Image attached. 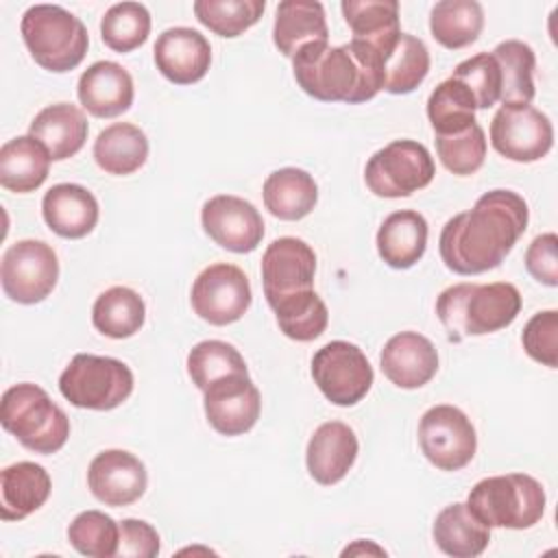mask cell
Returning a JSON list of instances; mask_svg holds the SVG:
<instances>
[{
    "label": "cell",
    "mask_w": 558,
    "mask_h": 558,
    "mask_svg": "<svg viewBox=\"0 0 558 558\" xmlns=\"http://www.w3.org/2000/svg\"><path fill=\"white\" fill-rule=\"evenodd\" d=\"M277 316L279 329L283 336L296 342H312L316 340L329 323V312L323 299L314 290H303L288 294L268 303Z\"/></svg>",
    "instance_id": "e575fe53"
},
{
    "label": "cell",
    "mask_w": 558,
    "mask_h": 558,
    "mask_svg": "<svg viewBox=\"0 0 558 558\" xmlns=\"http://www.w3.org/2000/svg\"><path fill=\"white\" fill-rule=\"evenodd\" d=\"M530 211L512 190L482 194L473 209L456 214L440 231L438 248L445 266L458 275L497 268L527 229Z\"/></svg>",
    "instance_id": "6da1fadb"
},
{
    "label": "cell",
    "mask_w": 558,
    "mask_h": 558,
    "mask_svg": "<svg viewBox=\"0 0 558 558\" xmlns=\"http://www.w3.org/2000/svg\"><path fill=\"white\" fill-rule=\"evenodd\" d=\"M150 35V13L142 2H118L100 20V37L107 48L124 54L140 48Z\"/></svg>",
    "instance_id": "74e56055"
},
{
    "label": "cell",
    "mask_w": 558,
    "mask_h": 558,
    "mask_svg": "<svg viewBox=\"0 0 558 558\" xmlns=\"http://www.w3.org/2000/svg\"><path fill=\"white\" fill-rule=\"evenodd\" d=\"M157 70L174 85L198 83L211 63V46L203 33L174 26L163 31L153 48Z\"/></svg>",
    "instance_id": "ac0fdd59"
},
{
    "label": "cell",
    "mask_w": 558,
    "mask_h": 558,
    "mask_svg": "<svg viewBox=\"0 0 558 558\" xmlns=\"http://www.w3.org/2000/svg\"><path fill=\"white\" fill-rule=\"evenodd\" d=\"M558 238L556 233H543L532 240L525 251L527 272L543 286H558Z\"/></svg>",
    "instance_id": "bcb514c9"
},
{
    "label": "cell",
    "mask_w": 558,
    "mask_h": 558,
    "mask_svg": "<svg viewBox=\"0 0 558 558\" xmlns=\"http://www.w3.org/2000/svg\"><path fill=\"white\" fill-rule=\"evenodd\" d=\"M451 78L460 81L475 100L477 109H488L499 100L501 74L493 54L480 52L456 65Z\"/></svg>",
    "instance_id": "7bdbcfd3"
},
{
    "label": "cell",
    "mask_w": 558,
    "mask_h": 558,
    "mask_svg": "<svg viewBox=\"0 0 558 558\" xmlns=\"http://www.w3.org/2000/svg\"><path fill=\"white\" fill-rule=\"evenodd\" d=\"M427 233L423 214L414 209L392 211L377 231V253L390 268H412L425 255Z\"/></svg>",
    "instance_id": "d4e9b609"
},
{
    "label": "cell",
    "mask_w": 558,
    "mask_h": 558,
    "mask_svg": "<svg viewBox=\"0 0 558 558\" xmlns=\"http://www.w3.org/2000/svg\"><path fill=\"white\" fill-rule=\"evenodd\" d=\"M48 471L35 462H15L0 473V519L22 521L50 497Z\"/></svg>",
    "instance_id": "cb8c5ba5"
},
{
    "label": "cell",
    "mask_w": 558,
    "mask_h": 558,
    "mask_svg": "<svg viewBox=\"0 0 558 558\" xmlns=\"http://www.w3.org/2000/svg\"><path fill=\"white\" fill-rule=\"evenodd\" d=\"M316 255L299 238H277L262 255V281L266 301L272 303L294 292L314 290Z\"/></svg>",
    "instance_id": "2e32d148"
},
{
    "label": "cell",
    "mask_w": 558,
    "mask_h": 558,
    "mask_svg": "<svg viewBox=\"0 0 558 558\" xmlns=\"http://www.w3.org/2000/svg\"><path fill=\"white\" fill-rule=\"evenodd\" d=\"M87 486L105 506H129L137 501L148 486L146 466L137 456L124 449H105L89 462Z\"/></svg>",
    "instance_id": "e0dca14e"
},
{
    "label": "cell",
    "mask_w": 558,
    "mask_h": 558,
    "mask_svg": "<svg viewBox=\"0 0 558 558\" xmlns=\"http://www.w3.org/2000/svg\"><path fill=\"white\" fill-rule=\"evenodd\" d=\"M355 458L357 438L342 421H329L316 427L305 451L307 471L323 486L338 484L351 471Z\"/></svg>",
    "instance_id": "ffe728a7"
},
{
    "label": "cell",
    "mask_w": 558,
    "mask_h": 558,
    "mask_svg": "<svg viewBox=\"0 0 558 558\" xmlns=\"http://www.w3.org/2000/svg\"><path fill=\"white\" fill-rule=\"evenodd\" d=\"M20 31L35 63L48 72H70L87 54L89 35L85 24L59 4L28 7Z\"/></svg>",
    "instance_id": "5b68a950"
},
{
    "label": "cell",
    "mask_w": 558,
    "mask_h": 558,
    "mask_svg": "<svg viewBox=\"0 0 558 558\" xmlns=\"http://www.w3.org/2000/svg\"><path fill=\"white\" fill-rule=\"evenodd\" d=\"M466 506L488 527L527 530L543 519L545 490L525 473L493 475L471 488Z\"/></svg>",
    "instance_id": "8992f818"
},
{
    "label": "cell",
    "mask_w": 558,
    "mask_h": 558,
    "mask_svg": "<svg viewBox=\"0 0 558 558\" xmlns=\"http://www.w3.org/2000/svg\"><path fill=\"white\" fill-rule=\"evenodd\" d=\"M148 157L146 133L129 122H116L102 129L94 142V159L107 174L124 177L137 172Z\"/></svg>",
    "instance_id": "4dcf8cb0"
},
{
    "label": "cell",
    "mask_w": 558,
    "mask_h": 558,
    "mask_svg": "<svg viewBox=\"0 0 558 558\" xmlns=\"http://www.w3.org/2000/svg\"><path fill=\"white\" fill-rule=\"evenodd\" d=\"M364 549H366V551H375V554H386L384 549H379V547H375V545H366V547H364V543L360 541V543H355L353 547H347V549L342 551V556H349V554H357V551H364Z\"/></svg>",
    "instance_id": "7dc6e473"
},
{
    "label": "cell",
    "mask_w": 558,
    "mask_h": 558,
    "mask_svg": "<svg viewBox=\"0 0 558 558\" xmlns=\"http://www.w3.org/2000/svg\"><path fill=\"white\" fill-rule=\"evenodd\" d=\"M490 144L510 161L532 163L551 150L554 126L532 105H501L490 122Z\"/></svg>",
    "instance_id": "7c38bea8"
},
{
    "label": "cell",
    "mask_w": 558,
    "mask_h": 558,
    "mask_svg": "<svg viewBox=\"0 0 558 558\" xmlns=\"http://www.w3.org/2000/svg\"><path fill=\"white\" fill-rule=\"evenodd\" d=\"M436 153L440 163L458 174L469 177L477 172L486 157V135L484 129L475 122L462 133L453 135H436Z\"/></svg>",
    "instance_id": "b9f144b4"
},
{
    "label": "cell",
    "mask_w": 558,
    "mask_h": 558,
    "mask_svg": "<svg viewBox=\"0 0 558 558\" xmlns=\"http://www.w3.org/2000/svg\"><path fill=\"white\" fill-rule=\"evenodd\" d=\"M299 87L323 102H366L384 89L379 54L360 41L307 44L292 57Z\"/></svg>",
    "instance_id": "7a4b0ae2"
},
{
    "label": "cell",
    "mask_w": 558,
    "mask_h": 558,
    "mask_svg": "<svg viewBox=\"0 0 558 558\" xmlns=\"http://www.w3.org/2000/svg\"><path fill=\"white\" fill-rule=\"evenodd\" d=\"M432 536L442 554L453 558H475L488 547L490 527L484 525L466 504H451L438 512Z\"/></svg>",
    "instance_id": "f1b7e54d"
},
{
    "label": "cell",
    "mask_w": 558,
    "mask_h": 558,
    "mask_svg": "<svg viewBox=\"0 0 558 558\" xmlns=\"http://www.w3.org/2000/svg\"><path fill=\"white\" fill-rule=\"evenodd\" d=\"M87 118L72 102H54L44 107L31 122L33 135L50 155L52 161H63L76 155L87 140Z\"/></svg>",
    "instance_id": "603a6c76"
},
{
    "label": "cell",
    "mask_w": 558,
    "mask_h": 558,
    "mask_svg": "<svg viewBox=\"0 0 558 558\" xmlns=\"http://www.w3.org/2000/svg\"><path fill=\"white\" fill-rule=\"evenodd\" d=\"M434 172V159L421 142L395 140L368 159L364 181L375 196L401 198L427 187Z\"/></svg>",
    "instance_id": "ba28073f"
},
{
    "label": "cell",
    "mask_w": 558,
    "mask_h": 558,
    "mask_svg": "<svg viewBox=\"0 0 558 558\" xmlns=\"http://www.w3.org/2000/svg\"><path fill=\"white\" fill-rule=\"evenodd\" d=\"M490 54L495 57L501 74L499 100L504 105H530L536 94L532 81L536 68L534 50L519 39H506L497 44Z\"/></svg>",
    "instance_id": "d590c367"
},
{
    "label": "cell",
    "mask_w": 558,
    "mask_h": 558,
    "mask_svg": "<svg viewBox=\"0 0 558 558\" xmlns=\"http://www.w3.org/2000/svg\"><path fill=\"white\" fill-rule=\"evenodd\" d=\"M473 94L456 78H447L427 98V118L436 135H453L473 126L475 120Z\"/></svg>",
    "instance_id": "8d00e7d4"
},
{
    "label": "cell",
    "mask_w": 558,
    "mask_h": 558,
    "mask_svg": "<svg viewBox=\"0 0 558 558\" xmlns=\"http://www.w3.org/2000/svg\"><path fill=\"white\" fill-rule=\"evenodd\" d=\"M192 307L209 325H231L251 307V283L235 264L218 262L207 266L192 283Z\"/></svg>",
    "instance_id": "4fadbf2b"
},
{
    "label": "cell",
    "mask_w": 558,
    "mask_h": 558,
    "mask_svg": "<svg viewBox=\"0 0 558 558\" xmlns=\"http://www.w3.org/2000/svg\"><path fill=\"white\" fill-rule=\"evenodd\" d=\"M312 377L333 405H355L373 386V366L364 351L347 340L323 344L312 357Z\"/></svg>",
    "instance_id": "9c48e42d"
},
{
    "label": "cell",
    "mask_w": 558,
    "mask_h": 558,
    "mask_svg": "<svg viewBox=\"0 0 558 558\" xmlns=\"http://www.w3.org/2000/svg\"><path fill=\"white\" fill-rule=\"evenodd\" d=\"M381 70L386 92L410 94L425 81L429 72V50L418 37L399 33L395 44L384 54Z\"/></svg>",
    "instance_id": "836d02e7"
},
{
    "label": "cell",
    "mask_w": 558,
    "mask_h": 558,
    "mask_svg": "<svg viewBox=\"0 0 558 558\" xmlns=\"http://www.w3.org/2000/svg\"><path fill=\"white\" fill-rule=\"evenodd\" d=\"M81 105L96 118H116L133 105L131 74L116 61H96L78 78Z\"/></svg>",
    "instance_id": "44dd1931"
},
{
    "label": "cell",
    "mask_w": 558,
    "mask_h": 558,
    "mask_svg": "<svg viewBox=\"0 0 558 558\" xmlns=\"http://www.w3.org/2000/svg\"><path fill=\"white\" fill-rule=\"evenodd\" d=\"M201 225L218 246L231 253H251L264 238L262 214L253 203L233 194H218L205 201Z\"/></svg>",
    "instance_id": "5bb4252c"
},
{
    "label": "cell",
    "mask_w": 558,
    "mask_h": 558,
    "mask_svg": "<svg viewBox=\"0 0 558 558\" xmlns=\"http://www.w3.org/2000/svg\"><path fill=\"white\" fill-rule=\"evenodd\" d=\"M161 549L157 530L142 519H124L120 523L118 551L120 558H155Z\"/></svg>",
    "instance_id": "f6af8a7d"
},
{
    "label": "cell",
    "mask_w": 558,
    "mask_h": 558,
    "mask_svg": "<svg viewBox=\"0 0 558 558\" xmlns=\"http://www.w3.org/2000/svg\"><path fill=\"white\" fill-rule=\"evenodd\" d=\"M120 523L100 510H85L68 527L70 545L87 558H111L118 551Z\"/></svg>",
    "instance_id": "60d3db41"
},
{
    "label": "cell",
    "mask_w": 558,
    "mask_h": 558,
    "mask_svg": "<svg viewBox=\"0 0 558 558\" xmlns=\"http://www.w3.org/2000/svg\"><path fill=\"white\" fill-rule=\"evenodd\" d=\"M0 423L35 453H57L70 436L68 414L37 384H15L0 401Z\"/></svg>",
    "instance_id": "277c9868"
},
{
    "label": "cell",
    "mask_w": 558,
    "mask_h": 558,
    "mask_svg": "<svg viewBox=\"0 0 558 558\" xmlns=\"http://www.w3.org/2000/svg\"><path fill=\"white\" fill-rule=\"evenodd\" d=\"M381 373L399 388L414 390L425 386L438 371V351L429 338L416 331L392 336L379 355Z\"/></svg>",
    "instance_id": "d6986e66"
},
{
    "label": "cell",
    "mask_w": 558,
    "mask_h": 558,
    "mask_svg": "<svg viewBox=\"0 0 558 558\" xmlns=\"http://www.w3.org/2000/svg\"><path fill=\"white\" fill-rule=\"evenodd\" d=\"M235 373L248 371L240 351L229 342L203 340L194 344L187 353V375L192 377L198 390H207L214 381Z\"/></svg>",
    "instance_id": "ab89813d"
},
{
    "label": "cell",
    "mask_w": 558,
    "mask_h": 558,
    "mask_svg": "<svg viewBox=\"0 0 558 558\" xmlns=\"http://www.w3.org/2000/svg\"><path fill=\"white\" fill-rule=\"evenodd\" d=\"M521 342L525 353L549 368L558 366V312L545 310L534 314L523 327Z\"/></svg>",
    "instance_id": "ee69618b"
},
{
    "label": "cell",
    "mask_w": 558,
    "mask_h": 558,
    "mask_svg": "<svg viewBox=\"0 0 558 558\" xmlns=\"http://www.w3.org/2000/svg\"><path fill=\"white\" fill-rule=\"evenodd\" d=\"M61 395L83 410H113L133 392L131 368L107 355L76 353L59 377Z\"/></svg>",
    "instance_id": "52a82bcc"
},
{
    "label": "cell",
    "mask_w": 558,
    "mask_h": 558,
    "mask_svg": "<svg viewBox=\"0 0 558 558\" xmlns=\"http://www.w3.org/2000/svg\"><path fill=\"white\" fill-rule=\"evenodd\" d=\"M57 279V253L41 240H17L2 255V290L15 303L33 305L44 301L54 290Z\"/></svg>",
    "instance_id": "30bf717a"
},
{
    "label": "cell",
    "mask_w": 558,
    "mask_h": 558,
    "mask_svg": "<svg viewBox=\"0 0 558 558\" xmlns=\"http://www.w3.org/2000/svg\"><path fill=\"white\" fill-rule=\"evenodd\" d=\"M342 15L353 33V41H362L377 50L384 59L386 50L399 37V2L397 0H344Z\"/></svg>",
    "instance_id": "4316f807"
},
{
    "label": "cell",
    "mask_w": 558,
    "mask_h": 558,
    "mask_svg": "<svg viewBox=\"0 0 558 558\" xmlns=\"http://www.w3.org/2000/svg\"><path fill=\"white\" fill-rule=\"evenodd\" d=\"M264 0H196L194 15L220 37H238L262 17Z\"/></svg>",
    "instance_id": "f35d334b"
},
{
    "label": "cell",
    "mask_w": 558,
    "mask_h": 558,
    "mask_svg": "<svg viewBox=\"0 0 558 558\" xmlns=\"http://www.w3.org/2000/svg\"><path fill=\"white\" fill-rule=\"evenodd\" d=\"M521 312V292L508 281L456 283L440 292L436 314L449 340L484 336L514 323Z\"/></svg>",
    "instance_id": "3957f363"
},
{
    "label": "cell",
    "mask_w": 558,
    "mask_h": 558,
    "mask_svg": "<svg viewBox=\"0 0 558 558\" xmlns=\"http://www.w3.org/2000/svg\"><path fill=\"white\" fill-rule=\"evenodd\" d=\"M264 205L279 220L305 218L316 201L318 185L314 177L301 168H279L264 181Z\"/></svg>",
    "instance_id": "f546056e"
},
{
    "label": "cell",
    "mask_w": 558,
    "mask_h": 558,
    "mask_svg": "<svg viewBox=\"0 0 558 558\" xmlns=\"http://www.w3.org/2000/svg\"><path fill=\"white\" fill-rule=\"evenodd\" d=\"M205 392L203 408L209 425L222 436H240L248 432L262 410V397L248 373L227 375L214 381Z\"/></svg>",
    "instance_id": "9a60e30c"
},
{
    "label": "cell",
    "mask_w": 558,
    "mask_h": 558,
    "mask_svg": "<svg viewBox=\"0 0 558 558\" xmlns=\"http://www.w3.org/2000/svg\"><path fill=\"white\" fill-rule=\"evenodd\" d=\"M41 216L57 235L78 240L94 231L98 201L78 183H57L41 198Z\"/></svg>",
    "instance_id": "7402d4cb"
},
{
    "label": "cell",
    "mask_w": 558,
    "mask_h": 558,
    "mask_svg": "<svg viewBox=\"0 0 558 558\" xmlns=\"http://www.w3.org/2000/svg\"><path fill=\"white\" fill-rule=\"evenodd\" d=\"M146 318V305L142 296L126 288V286H113L98 294L92 307V323L94 327L113 340L131 338L135 336Z\"/></svg>",
    "instance_id": "1f68e13d"
},
{
    "label": "cell",
    "mask_w": 558,
    "mask_h": 558,
    "mask_svg": "<svg viewBox=\"0 0 558 558\" xmlns=\"http://www.w3.org/2000/svg\"><path fill=\"white\" fill-rule=\"evenodd\" d=\"M418 445L436 469L460 471L473 460L477 436L471 418L460 408L442 403L421 416Z\"/></svg>",
    "instance_id": "8fae6325"
},
{
    "label": "cell",
    "mask_w": 558,
    "mask_h": 558,
    "mask_svg": "<svg viewBox=\"0 0 558 558\" xmlns=\"http://www.w3.org/2000/svg\"><path fill=\"white\" fill-rule=\"evenodd\" d=\"M325 9L316 0H283L275 13L272 41L283 57H294L303 46L327 41Z\"/></svg>",
    "instance_id": "484cf974"
},
{
    "label": "cell",
    "mask_w": 558,
    "mask_h": 558,
    "mask_svg": "<svg viewBox=\"0 0 558 558\" xmlns=\"http://www.w3.org/2000/svg\"><path fill=\"white\" fill-rule=\"evenodd\" d=\"M484 28V11L475 0H440L432 7L429 31L432 37L449 48L458 50L473 44Z\"/></svg>",
    "instance_id": "d6a6232c"
},
{
    "label": "cell",
    "mask_w": 558,
    "mask_h": 558,
    "mask_svg": "<svg viewBox=\"0 0 558 558\" xmlns=\"http://www.w3.org/2000/svg\"><path fill=\"white\" fill-rule=\"evenodd\" d=\"M48 150L33 135H17L0 148V185L28 194L35 192L50 170Z\"/></svg>",
    "instance_id": "83f0119b"
}]
</instances>
